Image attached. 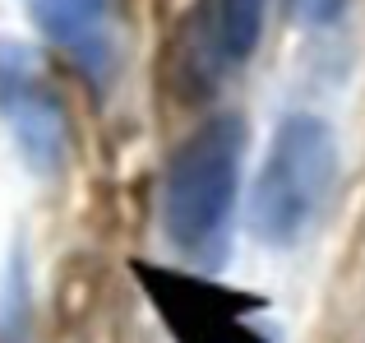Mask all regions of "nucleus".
I'll list each match as a JSON object with an SVG mask.
<instances>
[{"instance_id": "f257e3e1", "label": "nucleus", "mask_w": 365, "mask_h": 343, "mask_svg": "<svg viewBox=\"0 0 365 343\" xmlns=\"http://www.w3.org/2000/svg\"><path fill=\"white\" fill-rule=\"evenodd\" d=\"M241 154H245L241 126L232 116H217L199 126L167 163L162 227H167L171 246L185 251L195 264L227 260L236 190H241Z\"/></svg>"}, {"instance_id": "f03ea898", "label": "nucleus", "mask_w": 365, "mask_h": 343, "mask_svg": "<svg viewBox=\"0 0 365 343\" xmlns=\"http://www.w3.org/2000/svg\"><path fill=\"white\" fill-rule=\"evenodd\" d=\"M333 167H338V144L333 130L319 116H287L273 130L264 163L250 195V227L264 246H296L314 223L333 190Z\"/></svg>"}, {"instance_id": "7ed1b4c3", "label": "nucleus", "mask_w": 365, "mask_h": 343, "mask_svg": "<svg viewBox=\"0 0 365 343\" xmlns=\"http://www.w3.org/2000/svg\"><path fill=\"white\" fill-rule=\"evenodd\" d=\"M0 116L33 172L51 177L65 163V111L24 46H0Z\"/></svg>"}, {"instance_id": "20e7f679", "label": "nucleus", "mask_w": 365, "mask_h": 343, "mask_svg": "<svg viewBox=\"0 0 365 343\" xmlns=\"http://www.w3.org/2000/svg\"><path fill=\"white\" fill-rule=\"evenodd\" d=\"M148 283L153 302L167 311V325L180 343H259L250 329L236 325V311L245 307L241 297H227L222 288H204V283H185L176 274L158 269H134Z\"/></svg>"}, {"instance_id": "39448f33", "label": "nucleus", "mask_w": 365, "mask_h": 343, "mask_svg": "<svg viewBox=\"0 0 365 343\" xmlns=\"http://www.w3.org/2000/svg\"><path fill=\"white\" fill-rule=\"evenodd\" d=\"M33 19L61 51L88 74H107L116 56V5L111 0H28Z\"/></svg>"}, {"instance_id": "423d86ee", "label": "nucleus", "mask_w": 365, "mask_h": 343, "mask_svg": "<svg viewBox=\"0 0 365 343\" xmlns=\"http://www.w3.org/2000/svg\"><path fill=\"white\" fill-rule=\"evenodd\" d=\"M268 0H217V46L227 61H250L264 37Z\"/></svg>"}, {"instance_id": "0eeeda50", "label": "nucleus", "mask_w": 365, "mask_h": 343, "mask_svg": "<svg viewBox=\"0 0 365 343\" xmlns=\"http://www.w3.org/2000/svg\"><path fill=\"white\" fill-rule=\"evenodd\" d=\"M296 19L310 28H324V24H338V14L347 9V0H292Z\"/></svg>"}]
</instances>
